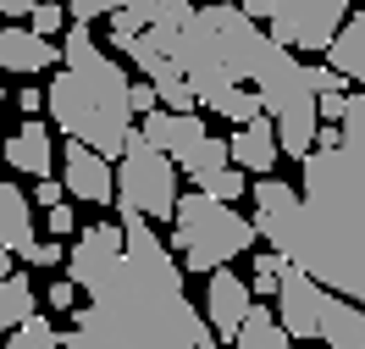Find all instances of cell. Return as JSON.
I'll use <instances>...</instances> for the list:
<instances>
[{"mask_svg":"<svg viewBox=\"0 0 365 349\" xmlns=\"http://www.w3.org/2000/svg\"><path fill=\"white\" fill-rule=\"evenodd\" d=\"M23 261H34V266H61V261H67V244H56V238H50V244H34V250H28Z\"/></svg>","mask_w":365,"mask_h":349,"instance_id":"obj_30","label":"cell"},{"mask_svg":"<svg viewBox=\"0 0 365 349\" xmlns=\"http://www.w3.org/2000/svg\"><path fill=\"white\" fill-rule=\"evenodd\" d=\"M133 0H67L72 23H89V17H111V11H128Z\"/></svg>","mask_w":365,"mask_h":349,"instance_id":"obj_27","label":"cell"},{"mask_svg":"<svg viewBox=\"0 0 365 349\" xmlns=\"http://www.w3.org/2000/svg\"><path fill=\"white\" fill-rule=\"evenodd\" d=\"M299 188L255 178V233L327 294L365 305V89L343 100L338 144L299 161Z\"/></svg>","mask_w":365,"mask_h":349,"instance_id":"obj_1","label":"cell"},{"mask_svg":"<svg viewBox=\"0 0 365 349\" xmlns=\"http://www.w3.org/2000/svg\"><path fill=\"white\" fill-rule=\"evenodd\" d=\"M11 278V256H6V250H0V283Z\"/></svg>","mask_w":365,"mask_h":349,"instance_id":"obj_39","label":"cell"},{"mask_svg":"<svg viewBox=\"0 0 365 349\" xmlns=\"http://www.w3.org/2000/svg\"><path fill=\"white\" fill-rule=\"evenodd\" d=\"M39 0H0V17H28Z\"/></svg>","mask_w":365,"mask_h":349,"instance_id":"obj_38","label":"cell"},{"mask_svg":"<svg viewBox=\"0 0 365 349\" xmlns=\"http://www.w3.org/2000/svg\"><path fill=\"white\" fill-rule=\"evenodd\" d=\"M128 106H133L138 116H150L160 106V94H155V84H128Z\"/></svg>","mask_w":365,"mask_h":349,"instance_id":"obj_31","label":"cell"},{"mask_svg":"<svg viewBox=\"0 0 365 349\" xmlns=\"http://www.w3.org/2000/svg\"><path fill=\"white\" fill-rule=\"evenodd\" d=\"M200 194H210V200H222V206H232V200H244L250 194V178L244 172H232V166H222V172H210V178H200Z\"/></svg>","mask_w":365,"mask_h":349,"instance_id":"obj_23","label":"cell"},{"mask_svg":"<svg viewBox=\"0 0 365 349\" xmlns=\"http://www.w3.org/2000/svg\"><path fill=\"white\" fill-rule=\"evenodd\" d=\"M0 150H6V161L17 166V172H34V178H50V166H56V144H50V128L39 116H28Z\"/></svg>","mask_w":365,"mask_h":349,"instance_id":"obj_16","label":"cell"},{"mask_svg":"<svg viewBox=\"0 0 365 349\" xmlns=\"http://www.w3.org/2000/svg\"><path fill=\"white\" fill-rule=\"evenodd\" d=\"M61 349H216L210 322L182 294V261H172L155 222L122 216V261L89 305H72Z\"/></svg>","mask_w":365,"mask_h":349,"instance_id":"obj_2","label":"cell"},{"mask_svg":"<svg viewBox=\"0 0 365 349\" xmlns=\"http://www.w3.org/2000/svg\"><path fill=\"white\" fill-rule=\"evenodd\" d=\"M172 166H178L182 178H194V183H200V178H210V172H222V166H232V161H227V144L216 139V133H205L200 144H188Z\"/></svg>","mask_w":365,"mask_h":349,"instance_id":"obj_20","label":"cell"},{"mask_svg":"<svg viewBox=\"0 0 365 349\" xmlns=\"http://www.w3.org/2000/svg\"><path fill=\"white\" fill-rule=\"evenodd\" d=\"M0 144H6V139H0Z\"/></svg>","mask_w":365,"mask_h":349,"instance_id":"obj_43","label":"cell"},{"mask_svg":"<svg viewBox=\"0 0 365 349\" xmlns=\"http://www.w3.org/2000/svg\"><path fill=\"white\" fill-rule=\"evenodd\" d=\"M111 34H144L133 11H111Z\"/></svg>","mask_w":365,"mask_h":349,"instance_id":"obj_37","label":"cell"},{"mask_svg":"<svg viewBox=\"0 0 365 349\" xmlns=\"http://www.w3.org/2000/svg\"><path fill=\"white\" fill-rule=\"evenodd\" d=\"M272 6H277V0H244V6H238V11H244V17H250V23H266V17H272Z\"/></svg>","mask_w":365,"mask_h":349,"instance_id":"obj_36","label":"cell"},{"mask_svg":"<svg viewBox=\"0 0 365 349\" xmlns=\"http://www.w3.org/2000/svg\"><path fill=\"white\" fill-rule=\"evenodd\" d=\"M0 100H6V84H0Z\"/></svg>","mask_w":365,"mask_h":349,"instance_id":"obj_40","label":"cell"},{"mask_svg":"<svg viewBox=\"0 0 365 349\" xmlns=\"http://www.w3.org/2000/svg\"><path fill=\"white\" fill-rule=\"evenodd\" d=\"M216 116H227L232 128H244V122H255V116H266V111H260V94L238 84V89H227L222 100H216Z\"/></svg>","mask_w":365,"mask_h":349,"instance_id":"obj_22","label":"cell"},{"mask_svg":"<svg viewBox=\"0 0 365 349\" xmlns=\"http://www.w3.org/2000/svg\"><path fill=\"white\" fill-rule=\"evenodd\" d=\"M360 6H365V0H360Z\"/></svg>","mask_w":365,"mask_h":349,"instance_id":"obj_42","label":"cell"},{"mask_svg":"<svg viewBox=\"0 0 365 349\" xmlns=\"http://www.w3.org/2000/svg\"><path fill=\"white\" fill-rule=\"evenodd\" d=\"M61 194H67V188H61V178H39V183H34V206H61Z\"/></svg>","mask_w":365,"mask_h":349,"instance_id":"obj_32","label":"cell"},{"mask_svg":"<svg viewBox=\"0 0 365 349\" xmlns=\"http://www.w3.org/2000/svg\"><path fill=\"white\" fill-rule=\"evenodd\" d=\"M321 288L316 278H304L294 261L282 266V278H277V322H282V333L288 338H316L321 327Z\"/></svg>","mask_w":365,"mask_h":349,"instance_id":"obj_10","label":"cell"},{"mask_svg":"<svg viewBox=\"0 0 365 349\" xmlns=\"http://www.w3.org/2000/svg\"><path fill=\"white\" fill-rule=\"evenodd\" d=\"M250 305H255L250 283L238 278L232 266H216V272H210V288H205V322H210V333H216V338H232V333L244 327V316H250Z\"/></svg>","mask_w":365,"mask_h":349,"instance_id":"obj_12","label":"cell"},{"mask_svg":"<svg viewBox=\"0 0 365 349\" xmlns=\"http://www.w3.org/2000/svg\"><path fill=\"white\" fill-rule=\"evenodd\" d=\"M343 100H349V89H343V94H316V116H321V122H338Z\"/></svg>","mask_w":365,"mask_h":349,"instance_id":"obj_33","label":"cell"},{"mask_svg":"<svg viewBox=\"0 0 365 349\" xmlns=\"http://www.w3.org/2000/svg\"><path fill=\"white\" fill-rule=\"evenodd\" d=\"M128 11L138 17V28H166V23H182L194 11V0H133Z\"/></svg>","mask_w":365,"mask_h":349,"instance_id":"obj_21","label":"cell"},{"mask_svg":"<svg viewBox=\"0 0 365 349\" xmlns=\"http://www.w3.org/2000/svg\"><path fill=\"white\" fill-rule=\"evenodd\" d=\"M116 261H122V228L116 222H89V228H78L72 233V244H67V283L72 288H100V283L116 272Z\"/></svg>","mask_w":365,"mask_h":349,"instance_id":"obj_9","label":"cell"},{"mask_svg":"<svg viewBox=\"0 0 365 349\" xmlns=\"http://www.w3.org/2000/svg\"><path fill=\"white\" fill-rule=\"evenodd\" d=\"M45 222H50V238H72V233H78V211L61 200V206H50Z\"/></svg>","mask_w":365,"mask_h":349,"instance_id":"obj_28","label":"cell"},{"mask_svg":"<svg viewBox=\"0 0 365 349\" xmlns=\"http://www.w3.org/2000/svg\"><path fill=\"white\" fill-rule=\"evenodd\" d=\"M172 233H178V250H182V272H216V266H227L250 250L255 238V222L250 216H238L232 206L222 200H210V194H182L178 206H172Z\"/></svg>","mask_w":365,"mask_h":349,"instance_id":"obj_4","label":"cell"},{"mask_svg":"<svg viewBox=\"0 0 365 349\" xmlns=\"http://www.w3.org/2000/svg\"><path fill=\"white\" fill-rule=\"evenodd\" d=\"M250 84H255V94H260V111H272V116L316 111V89L304 84V61H299L294 50L272 45V39H266V50H260Z\"/></svg>","mask_w":365,"mask_h":349,"instance_id":"obj_8","label":"cell"},{"mask_svg":"<svg viewBox=\"0 0 365 349\" xmlns=\"http://www.w3.org/2000/svg\"><path fill=\"white\" fill-rule=\"evenodd\" d=\"M17 111H23V116H39V111H45V89H34V84L17 89Z\"/></svg>","mask_w":365,"mask_h":349,"instance_id":"obj_34","label":"cell"},{"mask_svg":"<svg viewBox=\"0 0 365 349\" xmlns=\"http://www.w3.org/2000/svg\"><path fill=\"white\" fill-rule=\"evenodd\" d=\"M111 172H116V200L111 206L122 211V216L172 222V206H178V166H172V156L150 150V144L133 133Z\"/></svg>","mask_w":365,"mask_h":349,"instance_id":"obj_5","label":"cell"},{"mask_svg":"<svg viewBox=\"0 0 365 349\" xmlns=\"http://www.w3.org/2000/svg\"><path fill=\"white\" fill-rule=\"evenodd\" d=\"M61 188L83 206H111L116 200V172L106 156H94L89 144L67 139V156H61Z\"/></svg>","mask_w":365,"mask_h":349,"instance_id":"obj_11","label":"cell"},{"mask_svg":"<svg viewBox=\"0 0 365 349\" xmlns=\"http://www.w3.org/2000/svg\"><path fill=\"white\" fill-rule=\"evenodd\" d=\"M39 310V294H34V283L23 278V272H11V278L0 283V333H17V327L28 322Z\"/></svg>","mask_w":365,"mask_h":349,"instance_id":"obj_19","label":"cell"},{"mask_svg":"<svg viewBox=\"0 0 365 349\" xmlns=\"http://www.w3.org/2000/svg\"><path fill=\"white\" fill-rule=\"evenodd\" d=\"M232 349H294V338L282 333V322L272 316V305H250L244 327L232 333Z\"/></svg>","mask_w":365,"mask_h":349,"instance_id":"obj_18","label":"cell"},{"mask_svg":"<svg viewBox=\"0 0 365 349\" xmlns=\"http://www.w3.org/2000/svg\"><path fill=\"white\" fill-rule=\"evenodd\" d=\"M67 28V6L61 0H39L34 11H28V34H39V39H56Z\"/></svg>","mask_w":365,"mask_h":349,"instance_id":"obj_24","label":"cell"},{"mask_svg":"<svg viewBox=\"0 0 365 349\" xmlns=\"http://www.w3.org/2000/svg\"><path fill=\"white\" fill-rule=\"evenodd\" d=\"M155 94H160V111H194V106H200L182 72H172V78H160V84H155Z\"/></svg>","mask_w":365,"mask_h":349,"instance_id":"obj_25","label":"cell"},{"mask_svg":"<svg viewBox=\"0 0 365 349\" xmlns=\"http://www.w3.org/2000/svg\"><path fill=\"white\" fill-rule=\"evenodd\" d=\"M56 39H39L28 28L0 23V72H50L56 67Z\"/></svg>","mask_w":365,"mask_h":349,"instance_id":"obj_15","label":"cell"},{"mask_svg":"<svg viewBox=\"0 0 365 349\" xmlns=\"http://www.w3.org/2000/svg\"><path fill=\"white\" fill-rule=\"evenodd\" d=\"M194 23H200V39H205V67H222L232 84H250L255 61H260V50H266V28L250 23V17H244L238 6H227V0L194 6Z\"/></svg>","mask_w":365,"mask_h":349,"instance_id":"obj_6","label":"cell"},{"mask_svg":"<svg viewBox=\"0 0 365 349\" xmlns=\"http://www.w3.org/2000/svg\"><path fill=\"white\" fill-rule=\"evenodd\" d=\"M227 161H232V166H244V172L272 178V166H277V133H272V122H266V116H255V122H244V128L232 133Z\"/></svg>","mask_w":365,"mask_h":349,"instance_id":"obj_17","label":"cell"},{"mask_svg":"<svg viewBox=\"0 0 365 349\" xmlns=\"http://www.w3.org/2000/svg\"><path fill=\"white\" fill-rule=\"evenodd\" d=\"M34 244H39V233H34V200L17 183L0 178V250L6 256H28Z\"/></svg>","mask_w":365,"mask_h":349,"instance_id":"obj_14","label":"cell"},{"mask_svg":"<svg viewBox=\"0 0 365 349\" xmlns=\"http://www.w3.org/2000/svg\"><path fill=\"white\" fill-rule=\"evenodd\" d=\"M354 0H277L266 17V39L282 50H327L338 39V28L349 23Z\"/></svg>","mask_w":365,"mask_h":349,"instance_id":"obj_7","label":"cell"},{"mask_svg":"<svg viewBox=\"0 0 365 349\" xmlns=\"http://www.w3.org/2000/svg\"><path fill=\"white\" fill-rule=\"evenodd\" d=\"M282 266H288V256L266 250V256L255 261V288H250V294H277V278H282Z\"/></svg>","mask_w":365,"mask_h":349,"instance_id":"obj_26","label":"cell"},{"mask_svg":"<svg viewBox=\"0 0 365 349\" xmlns=\"http://www.w3.org/2000/svg\"><path fill=\"white\" fill-rule=\"evenodd\" d=\"M138 139L150 144V150H160V156H172V161H178L188 144L205 139V122H200L194 111H160V106H155V111L138 122Z\"/></svg>","mask_w":365,"mask_h":349,"instance_id":"obj_13","label":"cell"},{"mask_svg":"<svg viewBox=\"0 0 365 349\" xmlns=\"http://www.w3.org/2000/svg\"><path fill=\"white\" fill-rule=\"evenodd\" d=\"M72 300H78V288H72L67 278H61V283H50V310H72Z\"/></svg>","mask_w":365,"mask_h":349,"instance_id":"obj_35","label":"cell"},{"mask_svg":"<svg viewBox=\"0 0 365 349\" xmlns=\"http://www.w3.org/2000/svg\"><path fill=\"white\" fill-rule=\"evenodd\" d=\"M200 6H210V0H200Z\"/></svg>","mask_w":365,"mask_h":349,"instance_id":"obj_41","label":"cell"},{"mask_svg":"<svg viewBox=\"0 0 365 349\" xmlns=\"http://www.w3.org/2000/svg\"><path fill=\"white\" fill-rule=\"evenodd\" d=\"M304 84H310L316 94H343V78L332 67H304Z\"/></svg>","mask_w":365,"mask_h":349,"instance_id":"obj_29","label":"cell"},{"mask_svg":"<svg viewBox=\"0 0 365 349\" xmlns=\"http://www.w3.org/2000/svg\"><path fill=\"white\" fill-rule=\"evenodd\" d=\"M128 72L116 56L94 45L89 23H72L67 28V45H61V72L50 78L45 106L50 122L67 133V139L89 144L94 156L116 161L128 139H133V106H128Z\"/></svg>","mask_w":365,"mask_h":349,"instance_id":"obj_3","label":"cell"}]
</instances>
